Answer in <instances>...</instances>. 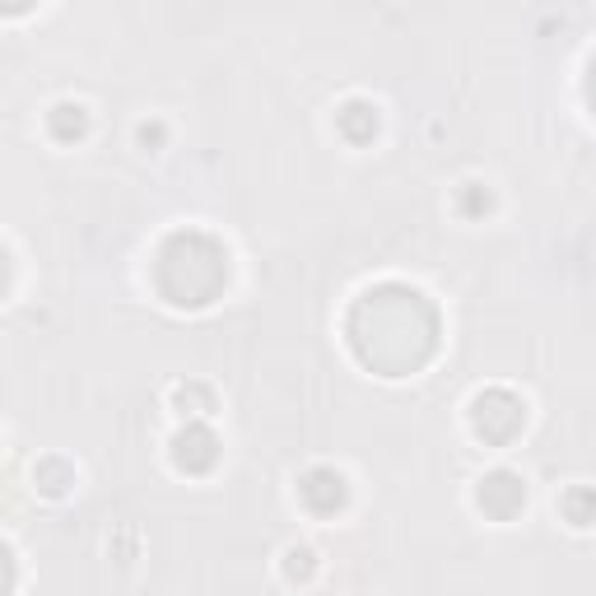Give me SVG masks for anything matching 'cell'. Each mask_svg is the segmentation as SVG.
<instances>
[{
	"label": "cell",
	"mask_w": 596,
	"mask_h": 596,
	"mask_svg": "<svg viewBox=\"0 0 596 596\" xmlns=\"http://www.w3.org/2000/svg\"><path fill=\"white\" fill-rule=\"evenodd\" d=\"M350 345L382 378H401L420 369L438 345V317L420 290L378 284L350 313Z\"/></svg>",
	"instance_id": "cell-1"
},
{
	"label": "cell",
	"mask_w": 596,
	"mask_h": 596,
	"mask_svg": "<svg viewBox=\"0 0 596 596\" xmlns=\"http://www.w3.org/2000/svg\"><path fill=\"white\" fill-rule=\"evenodd\" d=\"M159 294L177 307H205L228 284V252L211 238V233H173L159 247Z\"/></svg>",
	"instance_id": "cell-2"
},
{
	"label": "cell",
	"mask_w": 596,
	"mask_h": 596,
	"mask_svg": "<svg viewBox=\"0 0 596 596\" xmlns=\"http://www.w3.org/2000/svg\"><path fill=\"white\" fill-rule=\"evenodd\" d=\"M471 420H476V433L489 438V443H512L517 433L527 424V406L517 401L512 392H480L476 406H471Z\"/></svg>",
	"instance_id": "cell-3"
},
{
	"label": "cell",
	"mask_w": 596,
	"mask_h": 596,
	"mask_svg": "<svg viewBox=\"0 0 596 596\" xmlns=\"http://www.w3.org/2000/svg\"><path fill=\"white\" fill-rule=\"evenodd\" d=\"M299 499L307 512H317V517H331V512H341L345 499H350V485L341 471H331V466H313L303 480H299Z\"/></svg>",
	"instance_id": "cell-4"
},
{
	"label": "cell",
	"mask_w": 596,
	"mask_h": 596,
	"mask_svg": "<svg viewBox=\"0 0 596 596\" xmlns=\"http://www.w3.org/2000/svg\"><path fill=\"white\" fill-rule=\"evenodd\" d=\"M480 508L495 517V522H508V517H517L522 512V504H527V485L517 480L512 471H495V476H485L480 480Z\"/></svg>",
	"instance_id": "cell-5"
},
{
	"label": "cell",
	"mask_w": 596,
	"mask_h": 596,
	"mask_svg": "<svg viewBox=\"0 0 596 596\" xmlns=\"http://www.w3.org/2000/svg\"><path fill=\"white\" fill-rule=\"evenodd\" d=\"M173 457H177V466H183V471L201 476V471H211V466H215L219 443H215V433L205 429V424H187L183 433L173 438Z\"/></svg>",
	"instance_id": "cell-6"
},
{
	"label": "cell",
	"mask_w": 596,
	"mask_h": 596,
	"mask_svg": "<svg viewBox=\"0 0 596 596\" xmlns=\"http://www.w3.org/2000/svg\"><path fill=\"white\" fill-rule=\"evenodd\" d=\"M85 126H89V117H85L80 102H61V108H51V131H57L61 140L85 136Z\"/></svg>",
	"instance_id": "cell-7"
},
{
	"label": "cell",
	"mask_w": 596,
	"mask_h": 596,
	"mask_svg": "<svg viewBox=\"0 0 596 596\" xmlns=\"http://www.w3.org/2000/svg\"><path fill=\"white\" fill-rule=\"evenodd\" d=\"M564 512H568V522L574 527H592L596 522V495L592 489H574V495L564 499Z\"/></svg>",
	"instance_id": "cell-8"
},
{
	"label": "cell",
	"mask_w": 596,
	"mask_h": 596,
	"mask_svg": "<svg viewBox=\"0 0 596 596\" xmlns=\"http://www.w3.org/2000/svg\"><path fill=\"white\" fill-rule=\"evenodd\" d=\"M587 98H592V108H596V61H592V80H587Z\"/></svg>",
	"instance_id": "cell-9"
}]
</instances>
